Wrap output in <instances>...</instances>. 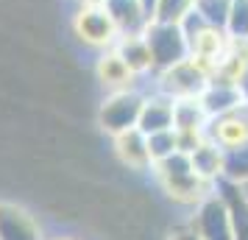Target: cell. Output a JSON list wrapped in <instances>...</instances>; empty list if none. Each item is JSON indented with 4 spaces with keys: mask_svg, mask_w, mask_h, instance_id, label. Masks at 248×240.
<instances>
[{
    "mask_svg": "<svg viewBox=\"0 0 248 240\" xmlns=\"http://www.w3.org/2000/svg\"><path fill=\"white\" fill-rule=\"evenodd\" d=\"M243 190H246V193H248V182H246V184H243Z\"/></svg>",
    "mask_w": 248,
    "mask_h": 240,
    "instance_id": "cell-28",
    "label": "cell"
},
{
    "mask_svg": "<svg viewBox=\"0 0 248 240\" xmlns=\"http://www.w3.org/2000/svg\"><path fill=\"white\" fill-rule=\"evenodd\" d=\"M168 240H203V238H201V235H198L192 226H184V229H176V232H173Z\"/></svg>",
    "mask_w": 248,
    "mask_h": 240,
    "instance_id": "cell-23",
    "label": "cell"
},
{
    "mask_svg": "<svg viewBox=\"0 0 248 240\" xmlns=\"http://www.w3.org/2000/svg\"><path fill=\"white\" fill-rule=\"evenodd\" d=\"M198 98H201L203 109H206L209 117H215V114H220V112H229V109H234L237 103H243V95H240L234 81L215 79V76L209 79L206 90H203Z\"/></svg>",
    "mask_w": 248,
    "mask_h": 240,
    "instance_id": "cell-15",
    "label": "cell"
},
{
    "mask_svg": "<svg viewBox=\"0 0 248 240\" xmlns=\"http://www.w3.org/2000/svg\"><path fill=\"white\" fill-rule=\"evenodd\" d=\"M209 114L201 98H179L173 106V128L176 131H206Z\"/></svg>",
    "mask_w": 248,
    "mask_h": 240,
    "instance_id": "cell-17",
    "label": "cell"
},
{
    "mask_svg": "<svg viewBox=\"0 0 248 240\" xmlns=\"http://www.w3.org/2000/svg\"><path fill=\"white\" fill-rule=\"evenodd\" d=\"M106 0H78V6H101Z\"/></svg>",
    "mask_w": 248,
    "mask_h": 240,
    "instance_id": "cell-25",
    "label": "cell"
},
{
    "mask_svg": "<svg viewBox=\"0 0 248 240\" xmlns=\"http://www.w3.org/2000/svg\"><path fill=\"white\" fill-rule=\"evenodd\" d=\"M237 90H240V95H243V101H248V67L243 70V76L237 79Z\"/></svg>",
    "mask_w": 248,
    "mask_h": 240,
    "instance_id": "cell-24",
    "label": "cell"
},
{
    "mask_svg": "<svg viewBox=\"0 0 248 240\" xmlns=\"http://www.w3.org/2000/svg\"><path fill=\"white\" fill-rule=\"evenodd\" d=\"M0 240H45L36 215L25 207L0 201Z\"/></svg>",
    "mask_w": 248,
    "mask_h": 240,
    "instance_id": "cell-8",
    "label": "cell"
},
{
    "mask_svg": "<svg viewBox=\"0 0 248 240\" xmlns=\"http://www.w3.org/2000/svg\"><path fill=\"white\" fill-rule=\"evenodd\" d=\"M114 50L123 56V62L131 67L137 79L145 76V73H156V64H154V53H151V45H148L145 34H123L117 39Z\"/></svg>",
    "mask_w": 248,
    "mask_h": 240,
    "instance_id": "cell-13",
    "label": "cell"
},
{
    "mask_svg": "<svg viewBox=\"0 0 248 240\" xmlns=\"http://www.w3.org/2000/svg\"><path fill=\"white\" fill-rule=\"evenodd\" d=\"M156 76V92H165L168 98L173 101H179V98H198L203 90H206V84L209 79L215 76V70L209 64H203L201 59L195 56H187L184 62L179 64H173V67H165L154 73Z\"/></svg>",
    "mask_w": 248,
    "mask_h": 240,
    "instance_id": "cell-2",
    "label": "cell"
},
{
    "mask_svg": "<svg viewBox=\"0 0 248 240\" xmlns=\"http://www.w3.org/2000/svg\"><path fill=\"white\" fill-rule=\"evenodd\" d=\"M223 179H229V182H234V184H246L248 182V143L226 151Z\"/></svg>",
    "mask_w": 248,
    "mask_h": 240,
    "instance_id": "cell-19",
    "label": "cell"
},
{
    "mask_svg": "<svg viewBox=\"0 0 248 240\" xmlns=\"http://www.w3.org/2000/svg\"><path fill=\"white\" fill-rule=\"evenodd\" d=\"M206 137L217 143L223 151L248 143V101L237 103L234 109L220 112L206 120Z\"/></svg>",
    "mask_w": 248,
    "mask_h": 240,
    "instance_id": "cell-7",
    "label": "cell"
},
{
    "mask_svg": "<svg viewBox=\"0 0 248 240\" xmlns=\"http://www.w3.org/2000/svg\"><path fill=\"white\" fill-rule=\"evenodd\" d=\"M173 106L176 101L168 98L165 92H145V103H142V114H140V128L145 134H154V131H165V128H173Z\"/></svg>",
    "mask_w": 248,
    "mask_h": 240,
    "instance_id": "cell-14",
    "label": "cell"
},
{
    "mask_svg": "<svg viewBox=\"0 0 248 240\" xmlns=\"http://www.w3.org/2000/svg\"><path fill=\"white\" fill-rule=\"evenodd\" d=\"M53 240H76V238H53Z\"/></svg>",
    "mask_w": 248,
    "mask_h": 240,
    "instance_id": "cell-27",
    "label": "cell"
},
{
    "mask_svg": "<svg viewBox=\"0 0 248 240\" xmlns=\"http://www.w3.org/2000/svg\"><path fill=\"white\" fill-rule=\"evenodd\" d=\"M192 9H195V0H156L154 12H151V20H159V23H184Z\"/></svg>",
    "mask_w": 248,
    "mask_h": 240,
    "instance_id": "cell-18",
    "label": "cell"
},
{
    "mask_svg": "<svg viewBox=\"0 0 248 240\" xmlns=\"http://www.w3.org/2000/svg\"><path fill=\"white\" fill-rule=\"evenodd\" d=\"M190 162H192V171L201 176L203 182L215 184L217 179H223V162H226V151L212 143V140L206 137L198 145V148L190 154Z\"/></svg>",
    "mask_w": 248,
    "mask_h": 240,
    "instance_id": "cell-16",
    "label": "cell"
},
{
    "mask_svg": "<svg viewBox=\"0 0 248 240\" xmlns=\"http://www.w3.org/2000/svg\"><path fill=\"white\" fill-rule=\"evenodd\" d=\"M142 3H145V9H148V14L154 12V3H156V0H142Z\"/></svg>",
    "mask_w": 248,
    "mask_h": 240,
    "instance_id": "cell-26",
    "label": "cell"
},
{
    "mask_svg": "<svg viewBox=\"0 0 248 240\" xmlns=\"http://www.w3.org/2000/svg\"><path fill=\"white\" fill-rule=\"evenodd\" d=\"M103 6H106V12L112 14L120 36L123 34H142L145 25L151 23V14H148L142 0H106Z\"/></svg>",
    "mask_w": 248,
    "mask_h": 240,
    "instance_id": "cell-12",
    "label": "cell"
},
{
    "mask_svg": "<svg viewBox=\"0 0 248 240\" xmlns=\"http://www.w3.org/2000/svg\"><path fill=\"white\" fill-rule=\"evenodd\" d=\"M154 171H156L162 190L179 204H198L201 198H206L215 190V184L203 182L201 176L192 171L190 154H181V151H176L173 157L162 162H154Z\"/></svg>",
    "mask_w": 248,
    "mask_h": 240,
    "instance_id": "cell-1",
    "label": "cell"
},
{
    "mask_svg": "<svg viewBox=\"0 0 248 240\" xmlns=\"http://www.w3.org/2000/svg\"><path fill=\"white\" fill-rule=\"evenodd\" d=\"M190 226L203 240H234V235H232V215H229V207H226L223 195L217 193V187L195 204V215H192Z\"/></svg>",
    "mask_w": 248,
    "mask_h": 240,
    "instance_id": "cell-6",
    "label": "cell"
},
{
    "mask_svg": "<svg viewBox=\"0 0 248 240\" xmlns=\"http://www.w3.org/2000/svg\"><path fill=\"white\" fill-rule=\"evenodd\" d=\"M148 151H151V160L162 162L173 157L179 151V137H176V128H165V131H154L148 134Z\"/></svg>",
    "mask_w": 248,
    "mask_h": 240,
    "instance_id": "cell-20",
    "label": "cell"
},
{
    "mask_svg": "<svg viewBox=\"0 0 248 240\" xmlns=\"http://www.w3.org/2000/svg\"><path fill=\"white\" fill-rule=\"evenodd\" d=\"M70 28H73V36H78V42H84L87 48H95V50L114 48L120 39V31H117L112 14L106 12L103 3L101 6H78Z\"/></svg>",
    "mask_w": 248,
    "mask_h": 240,
    "instance_id": "cell-3",
    "label": "cell"
},
{
    "mask_svg": "<svg viewBox=\"0 0 248 240\" xmlns=\"http://www.w3.org/2000/svg\"><path fill=\"white\" fill-rule=\"evenodd\" d=\"M142 103H145V92L131 87V90H117L109 92L106 101L98 109V123H101L109 134H120L128 128L140 126V114H142Z\"/></svg>",
    "mask_w": 248,
    "mask_h": 240,
    "instance_id": "cell-5",
    "label": "cell"
},
{
    "mask_svg": "<svg viewBox=\"0 0 248 240\" xmlns=\"http://www.w3.org/2000/svg\"><path fill=\"white\" fill-rule=\"evenodd\" d=\"M226 34L248 39V0H232L229 20H226Z\"/></svg>",
    "mask_w": 248,
    "mask_h": 240,
    "instance_id": "cell-22",
    "label": "cell"
},
{
    "mask_svg": "<svg viewBox=\"0 0 248 240\" xmlns=\"http://www.w3.org/2000/svg\"><path fill=\"white\" fill-rule=\"evenodd\" d=\"M229 6H232V0H195V12L209 25H217V28H226Z\"/></svg>",
    "mask_w": 248,
    "mask_h": 240,
    "instance_id": "cell-21",
    "label": "cell"
},
{
    "mask_svg": "<svg viewBox=\"0 0 248 240\" xmlns=\"http://www.w3.org/2000/svg\"><path fill=\"white\" fill-rule=\"evenodd\" d=\"M95 76H98V81H101L109 92L131 90L134 81H137V76L131 73V67L125 64L123 56H120L114 48L101 50V59H98V64H95Z\"/></svg>",
    "mask_w": 248,
    "mask_h": 240,
    "instance_id": "cell-10",
    "label": "cell"
},
{
    "mask_svg": "<svg viewBox=\"0 0 248 240\" xmlns=\"http://www.w3.org/2000/svg\"><path fill=\"white\" fill-rule=\"evenodd\" d=\"M114 154L128 171H148L154 168L151 151H148V134L140 126L114 134Z\"/></svg>",
    "mask_w": 248,
    "mask_h": 240,
    "instance_id": "cell-9",
    "label": "cell"
},
{
    "mask_svg": "<svg viewBox=\"0 0 248 240\" xmlns=\"http://www.w3.org/2000/svg\"><path fill=\"white\" fill-rule=\"evenodd\" d=\"M142 34H145L148 45H151L156 73L165 67H173V64H179V62H184V59L190 56V42H187V34H184L181 23L151 20Z\"/></svg>",
    "mask_w": 248,
    "mask_h": 240,
    "instance_id": "cell-4",
    "label": "cell"
},
{
    "mask_svg": "<svg viewBox=\"0 0 248 240\" xmlns=\"http://www.w3.org/2000/svg\"><path fill=\"white\" fill-rule=\"evenodd\" d=\"M215 187H217V193L223 195L226 207H229L234 240H248V193L243 190V184H234L229 179H217Z\"/></svg>",
    "mask_w": 248,
    "mask_h": 240,
    "instance_id": "cell-11",
    "label": "cell"
}]
</instances>
